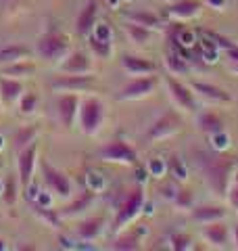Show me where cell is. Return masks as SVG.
<instances>
[{"label": "cell", "mask_w": 238, "mask_h": 251, "mask_svg": "<svg viewBox=\"0 0 238 251\" xmlns=\"http://www.w3.org/2000/svg\"><path fill=\"white\" fill-rule=\"evenodd\" d=\"M194 166L201 172L205 184L219 197H226L230 180L238 170V157L211 151V149H207V151L198 149V151H194Z\"/></svg>", "instance_id": "obj_1"}, {"label": "cell", "mask_w": 238, "mask_h": 251, "mask_svg": "<svg viewBox=\"0 0 238 251\" xmlns=\"http://www.w3.org/2000/svg\"><path fill=\"white\" fill-rule=\"evenodd\" d=\"M36 52L38 57L46 63H59L71 52V38L57 25H48L36 40Z\"/></svg>", "instance_id": "obj_2"}, {"label": "cell", "mask_w": 238, "mask_h": 251, "mask_svg": "<svg viewBox=\"0 0 238 251\" xmlns=\"http://www.w3.org/2000/svg\"><path fill=\"white\" fill-rule=\"evenodd\" d=\"M144 203H146V193H144V184H136L132 186L128 193L123 195V199L119 201V205L115 209V218L111 222V232H121L136 220L142 211H144Z\"/></svg>", "instance_id": "obj_3"}, {"label": "cell", "mask_w": 238, "mask_h": 251, "mask_svg": "<svg viewBox=\"0 0 238 251\" xmlns=\"http://www.w3.org/2000/svg\"><path fill=\"white\" fill-rule=\"evenodd\" d=\"M107 120V107L105 103L94 97V94H88V97H82V103H79V111H77V126L82 130V134L86 136H96L102 124Z\"/></svg>", "instance_id": "obj_4"}, {"label": "cell", "mask_w": 238, "mask_h": 251, "mask_svg": "<svg viewBox=\"0 0 238 251\" xmlns=\"http://www.w3.org/2000/svg\"><path fill=\"white\" fill-rule=\"evenodd\" d=\"M96 157L105 163L117 166H138V151L125 138H111L96 149Z\"/></svg>", "instance_id": "obj_5"}, {"label": "cell", "mask_w": 238, "mask_h": 251, "mask_svg": "<svg viewBox=\"0 0 238 251\" xmlns=\"http://www.w3.org/2000/svg\"><path fill=\"white\" fill-rule=\"evenodd\" d=\"M38 166H40V172H42V180H44L46 188H48L54 197L69 199L71 195H73V182H71V178L65 174V172L54 168L52 163H48L44 159V157L38 159Z\"/></svg>", "instance_id": "obj_6"}, {"label": "cell", "mask_w": 238, "mask_h": 251, "mask_svg": "<svg viewBox=\"0 0 238 251\" xmlns=\"http://www.w3.org/2000/svg\"><path fill=\"white\" fill-rule=\"evenodd\" d=\"M159 86V77L155 74L148 75H134L130 82H125L121 88L115 92V100L119 103H128V100H140L150 97Z\"/></svg>", "instance_id": "obj_7"}, {"label": "cell", "mask_w": 238, "mask_h": 251, "mask_svg": "<svg viewBox=\"0 0 238 251\" xmlns=\"http://www.w3.org/2000/svg\"><path fill=\"white\" fill-rule=\"evenodd\" d=\"M182 128V117L180 113H176L173 109L165 111L163 115H159L157 120L148 126L146 130V140L148 143H159V140H165V138H171L176 136Z\"/></svg>", "instance_id": "obj_8"}, {"label": "cell", "mask_w": 238, "mask_h": 251, "mask_svg": "<svg viewBox=\"0 0 238 251\" xmlns=\"http://www.w3.org/2000/svg\"><path fill=\"white\" fill-rule=\"evenodd\" d=\"M165 86H167L171 103L176 105L180 111H186V113L196 111V94L192 92V88H190V84L180 82L176 75L167 74L165 75Z\"/></svg>", "instance_id": "obj_9"}, {"label": "cell", "mask_w": 238, "mask_h": 251, "mask_svg": "<svg viewBox=\"0 0 238 251\" xmlns=\"http://www.w3.org/2000/svg\"><path fill=\"white\" fill-rule=\"evenodd\" d=\"M36 168H38V140L17 151V178L21 188H27L31 184Z\"/></svg>", "instance_id": "obj_10"}, {"label": "cell", "mask_w": 238, "mask_h": 251, "mask_svg": "<svg viewBox=\"0 0 238 251\" xmlns=\"http://www.w3.org/2000/svg\"><path fill=\"white\" fill-rule=\"evenodd\" d=\"M79 103H82V97L77 92H61L57 100H54V107H57V117L63 124V128H73V122L77 120V111H79Z\"/></svg>", "instance_id": "obj_11"}, {"label": "cell", "mask_w": 238, "mask_h": 251, "mask_svg": "<svg viewBox=\"0 0 238 251\" xmlns=\"http://www.w3.org/2000/svg\"><path fill=\"white\" fill-rule=\"evenodd\" d=\"M50 86L57 92H88L94 86V75L92 74H61L50 82Z\"/></svg>", "instance_id": "obj_12"}, {"label": "cell", "mask_w": 238, "mask_h": 251, "mask_svg": "<svg viewBox=\"0 0 238 251\" xmlns=\"http://www.w3.org/2000/svg\"><path fill=\"white\" fill-rule=\"evenodd\" d=\"M190 88H192V92L196 94V99H203L205 103H209V105H232L234 103L232 94L226 92L224 88H219L215 84L192 80L190 82Z\"/></svg>", "instance_id": "obj_13"}, {"label": "cell", "mask_w": 238, "mask_h": 251, "mask_svg": "<svg viewBox=\"0 0 238 251\" xmlns=\"http://www.w3.org/2000/svg\"><path fill=\"white\" fill-rule=\"evenodd\" d=\"M57 69H59L61 74H77V75H84V74H92L94 72V65H92V59H90L88 52L71 49V52L59 63Z\"/></svg>", "instance_id": "obj_14"}, {"label": "cell", "mask_w": 238, "mask_h": 251, "mask_svg": "<svg viewBox=\"0 0 238 251\" xmlns=\"http://www.w3.org/2000/svg\"><path fill=\"white\" fill-rule=\"evenodd\" d=\"M203 11V0H173L167 9V19L173 23H184L198 17Z\"/></svg>", "instance_id": "obj_15"}, {"label": "cell", "mask_w": 238, "mask_h": 251, "mask_svg": "<svg viewBox=\"0 0 238 251\" xmlns=\"http://www.w3.org/2000/svg\"><path fill=\"white\" fill-rule=\"evenodd\" d=\"M107 228V218L98 214V216H90V218H84L79 220L77 226H75V237L82 241V243H92L96 241L102 232Z\"/></svg>", "instance_id": "obj_16"}, {"label": "cell", "mask_w": 238, "mask_h": 251, "mask_svg": "<svg viewBox=\"0 0 238 251\" xmlns=\"http://www.w3.org/2000/svg\"><path fill=\"white\" fill-rule=\"evenodd\" d=\"M96 21H98V2L96 0H88L75 15V34L88 38L94 25H96Z\"/></svg>", "instance_id": "obj_17"}, {"label": "cell", "mask_w": 238, "mask_h": 251, "mask_svg": "<svg viewBox=\"0 0 238 251\" xmlns=\"http://www.w3.org/2000/svg\"><path fill=\"white\" fill-rule=\"evenodd\" d=\"M169 44L171 49H178L182 52H188L196 49V42H198V34L194 29H190L186 25H182V23H173L169 27Z\"/></svg>", "instance_id": "obj_18"}, {"label": "cell", "mask_w": 238, "mask_h": 251, "mask_svg": "<svg viewBox=\"0 0 238 251\" xmlns=\"http://www.w3.org/2000/svg\"><path fill=\"white\" fill-rule=\"evenodd\" d=\"M201 237L207 241L213 249H228L230 247V228L224 224V220L203 224Z\"/></svg>", "instance_id": "obj_19"}, {"label": "cell", "mask_w": 238, "mask_h": 251, "mask_svg": "<svg viewBox=\"0 0 238 251\" xmlns=\"http://www.w3.org/2000/svg\"><path fill=\"white\" fill-rule=\"evenodd\" d=\"M23 92H25V86H23L19 77L0 75V103H2V107L17 105Z\"/></svg>", "instance_id": "obj_20"}, {"label": "cell", "mask_w": 238, "mask_h": 251, "mask_svg": "<svg viewBox=\"0 0 238 251\" xmlns=\"http://www.w3.org/2000/svg\"><path fill=\"white\" fill-rule=\"evenodd\" d=\"M121 67L125 74L130 75H148L157 72V63L146 57H138V54H123Z\"/></svg>", "instance_id": "obj_21"}, {"label": "cell", "mask_w": 238, "mask_h": 251, "mask_svg": "<svg viewBox=\"0 0 238 251\" xmlns=\"http://www.w3.org/2000/svg\"><path fill=\"white\" fill-rule=\"evenodd\" d=\"M228 209L221 205H213V203H203V205H194L190 209V218L198 224H209L217 222V220H226Z\"/></svg>", "instance_id": "obj_22"}, {"label": "cell", "mask_w": 238, "mask_h": 251, "mask_svg": "<svg viewBox=\"0 0 238 251\" xmlns=\"http://www.w3.org/2000/svg\"><path fill=\"white\" fill-rule=\"evenodd\" d=\"M165 67H167V74L171 75H188L192 72L188 59L184 57V52L178 49H169L165 52Z\"/></svg>", "instance_id": "obj_23"}, {"label": "cell", "mask_w": 238, "mask_h": 251, "mask_svg": "<svg viewBox=\"0 0 238 251\" xmlns=\"http://www.w3.org/2000/svg\"><path fill=\"white\" fill-rule=\"evenodd\" d=\"M123 17H125V21L138 23V25L148 27V29H153V31H157V29L163 27V19L159 17L157 13H153V11H144V9L128 11V13H123Z\"/></svg>", "instance_id": "obj_24"}, {"label": "cell", "mask_w": 238, "mask_h": 251, "mask_svg": "<svg viewBox=\"0 0 238 251\" xmlns=\"http://www.w3.org/2000/svg\"><path fill=\"white\" fill-rule=\"evenodd\" d=\"M146 232V228H140L136 232H117V237L115 241L111 243V249H115V251H138L142 245V234Z\"/></svg>", "instance_id": "obj_25"}, {"label": "cell", "mask_w": 238, "mask_h": 251, "mask_svg": "<svg viewBox=\"0 0 238 251\" xmlns=\"http://www.w3.org/2000/svg\"><path fill=\"white\" fill-rule=\"evenodd\" d=\"M23 59H31V49L25 44H4L0 46V65H11L15 61H23Z\"/></svg>", "instance_id": "obj_26"}, {"label": "cell", "mask_w": 238, "mask_h": 251, "mask_svg": "<svg viewBox=\"0 0 238 251\" xmlns=\"http://www.w3.org/2000/svg\"><path fill=\"white\" fill-rule=\"evenodd\" d=\"M94 197H96V193H92L90 188H86V191L79 195V197H77L73 203H69L67 207H63V209L59 211V216L65 220V218H75V216H79V214H84L86 209H90V205L94 203Z\"/></svg>", "instance_id": "obj_27"}, {"label": "cell", "mask_w": 238, "mask_h": 251, "mask_svg": "<svg viewBox=\"0 0 238 251\" xmlns=\"http://www.w3.org/2000/svg\"><path fill=\"white\" fill-rule=\"evenodd\" d=\"M201 38H198V52H201V59L205 63H217L219 61V54H221V49L217 46V42L213 40V38L209 34H205V31H201Z\"/></svg>", "instance_id": "obj_28"}, {"label": "cell", "mask_w": 238, "mask_h": 251, "mask_svg": "<svg viewBox=\"0 0 238 251\" xmlns=\"http://www.w3.org/2000/svg\"><path fill=\"white\" fill-rule=\"evenodd\" d=\"M198 130L203 132V134H213V132H219V130H224V120H221V115L215 113V111H203L201 115H198Z\"/></svg>", "instance_id": "obj_29"}, {"label": "cell", "mask_w": 238, "mask_h": 251, "mask_svg": "<svg viewBox=\"0 0 238 251\" xmlns=\"http://www.w3.org/2000/svg\"><path fill=\"white\" fill-rule=\"evenodd\" d=\"M2 75H11V77H29L36 74V63L31 59H23V61H15L11 63V65H4L2 72H0Z\"/></svg>", "instance_id": "obj_30"}, {"label": "cell", "mask_w": 238, "mask_h": 251, "mask_svg": "<svg viewBox=\"0 0 238 251\" xmlns=\"http://www.w3.org/2000/svg\"><path fill=\"white\" fill-rule=\"evenodd\" d=\"M36 140H38V128L34 124H27V126H21V128L15 130L13 147H15V151H21V149H25L27 145L36 143Z\"/></svg>", "instance_id": "obj_31"}, {"label": "cell", "mask_w": 238, "mask_h": 251, "mask_svg": "<svg viewBox=\"0 0 238 251\" xmlns=\"http://www.w3.org/2000/svg\"><path fill=\"white\" fill-rule=\"evenodd\" d=\"M123 29H125V36L130 38V42L138 44V46L148 44V40L153 38V29L142 27V25H138V23H132V21H125Z\"/></svg>", "instance_id": "obj_32"}, {"label": "cell", "mask_w": 238, "mask_h": 251, "mask_svg": "<svg viewBox=\"0 0 238 251\" xmlns=\"http://www.w3.org/2000/svg\"><path fill=\"white\" fill-rule=\"evenodd\" d=\"M230 147H232V136L224 130L219 132H213V134H209V149L211 151H217V153H228Z\"/></svg>", "instance_id": "obj_33"}, {"label": "cell", "mask_w": 238, "mask_h": 251, "mask_svg": "<svg viewBox=\"0 0 238 251\" xmlns=\"http://www.w3.org/2000/svg\"><path fill=\"white\" fill-rule=\"evenodd\" d=\"M38 105H40V97L36 92H23V97L19 99V103H17V107H19V115H23V117H29V115H34L36 113V109H38Z\"/></svg>", "instance_id": "obj_34"}, {"label": "cell", "mask_w": 238, "mask_h": 251, "mask_svg": "<svg viewBox=\"0 0 238 251\" xmlns=\"http://www.w3.org/2000/svg\"><path fill=\"white\" fill-rule=\"evenodd\" d=\"M88 46H90V52L96 59L107 61L113 54V42H102V40H96L94 36H88Z\"/></svg>", "instance_id": "obj_35"}, {"label": "cell", "mask_w": 238, "mask_h": 251, "mask_svg": "<svg viewBox=\"0 0 238 251\" xmlns=\"http://www.w3.org/2000/svg\"><path fill=\"white\" fill-rule=\"evenodd\" d=\"M167 174L176 180V182H184V180L188 178V168L180 157H171V159L167 161Z\"/></svg>", "instance_id": "obj_36"}, {"label": "cell", "mask_w": 238, "mask_h": 251, "mask_svg": "<svg viewBox=\"0 0 238 251\" xmlns=\"http://www.w3.org/2000/svg\"><path fill=\"white\" fill-rule=\"evenodd\" d=\"M173 205H176L178 209H182V211H190L194 207V195H192V191H188V188H178V193H176V197H173Z\"/></svg>", "instance_id": "obj_37"}, {"label": "cell", "mask_w": 238, "mask_h": 251, "mask_svg": "<svg viewBox=\"0 0 238 251\" xmlns=\"http://www.w3.org/2000/svg\"><path fill=\"white\" fill-rule=\"evenodd\" d=\"M169 247H171L173 251H190V249H194L192 239H190L186 232H176V234H171V237H169Z\"/></svg>", "instance_id": "obj_38"}, {"label": "cell", "mask_w": 238, "mask_h": 251, "mask_svg": "<svg viewBox=\"0 0 238 251\" xmlns=\"http://www.w3.org/2000/svg\"><path fill=\"white\" fill-rule=\"evenodd\" d=\"M90 36H94L96 40H102V42H113V27H111L109 21H96Z\"/></svg>", "instance_id": "obj_39"}, {"label": "cell", "mask_w": 238, "mask_h": 251, "mask_svg": "<svg viewBox=\"0 0 238 251\" xmlns=\"http://www.w3.org/2000/svg\"><path fill=\"white\" fill-rule=\"evenodd\" d=\"M23 6H27V0H0V17H13Z\"/></svg>", "instance_id": "obj_40"}, {"label": "cell", "mask_w": 238, "mask_h": 251, "mask_svg": "<svg viewBox=\"0 0 238 251\" xmlns=\"http://www.w3.org/2000/svg\"><path fill=\"white\" fill-rule=\"evenodd\" d=\"M19 178H6L4 182V188H2V201L9 203V205H15V201H17V188H19Z\"/></svg>", "instance_id": "obj_41"}, {"label": "cell", "mask_w": 238, "mask_h": 251, "mask_svg": "<svg viewBox=\"0 0 238 251\" xmlns=\"http://www.w3.org/2000/svg\"><path fill=\"white\" fill-rule=\"evenodd\" d=\"M146 170H148V176L163 178L165 174H167V161L161 159V157H155V159H150L146 163Z\"/></svg>", "instance_id": "obj_42"}, {"label": "cell", "mask_w": 238, "mask_h": 251, "mask_svg": "<svg viewBox=\"0 0 238 251\" xmlns=\"http://www.w3.org/2000/svg\"><path fill=\"white\" fill-rule=\"evenodd\" d=\"M226 199L230 203V207H232L236 214H238V170L234 172V176H232V180H230V184H228Z\"/></svg>", "instance_id": "obj_43"}, {"label": "cell", "mask_w": 238, "mask_h": 251, "mask_svg": "<svg viewBox=\"0 0 238 251\" xmlns=\"http://www.w3.org/2000/svg\"><path fill=\"white\" fill-rule=\"evenodd\" d=\"M224 54L228 57V72L238 75V44H232L230 49H226Z\"/></svg>", "instance_id": "obj_44"}, {"label": "cell", "mask_w": 238, "mask_h": 251, "mask_svg": "<svg viewBox=\"0 0 238 251\" xmlns=\"http://www.w3.org/2000/svg\"><path fill=\"white\" fill-rule=\"evenodd\" d=\"M105 186H107V182H105V178H102L100 174H94V172H90L88 174V188L92 193H102L105 191Z\"/></svg>", "instance_id": "obj_45"}, {"label": "cell", "mask_w": 238, "mask_h": 251, "mask_svg": "<svg viewBox=\"0 0 238 251\" xmlns=\"http://www.w3.org/2000/svg\"><path fill=\"white\" fill-rule=\"evenodd\" d=\"M178 182H176V180H173V182H169V184H165V186H161V188H159V193H161V197L163 199H167L169 203L173 201V197H176V193H178Z\"/></svg>", "instance_id": "obj_46"}, {"label": "cell", "mask_w": 238, "mask_h": 251, "mask_svg": "<svg viewBox=\"0 0 238 251\" xmlns=\"http://www.w3.org/2000/svg\"><path fill=\"white\" fill-rule=\"evenodd\" d=\"M203 4L211 6V9H215V11H224L226 9V0H203Z\"/></svg>", "instance_id": "obj_47"}, {"label": "cell", "mask_w": 238, "mask_h": 251, "mask_svg": "<svg viewBox=\"0 0 238 251\" xmlns=\"http://www.w3.org/2000/svg\"><path fill=\"white\" fill-rule=\"evenodd\" d=\"M232 243H234V247L238 249V224L234 226V230H232Z\"/></svg>", "instance_id": "obj_48"}, {"label": "cell", "mask_w": 238, "mask_h": 251, "mask_svg": "<svg viewBox=\"0 0 238 251\" xmlns=\"http://www.w3.org/2000/svg\"><path fill=\"white\" fill-rule=\"evenodd\" d=\"M6 249H9V245H6V241L0 237V251H6Z\"/></svg>", "instance_id": "obj_49"}, {"label": "cell", "mask_w": 238, "mask_h": 251, "mask_svg": "<svg viewBox=\"0 0 238 251\" xmlns=\"http://www.w3.org/2000/svg\"><path fill=\"white\" fill-rule=\"evenodd\" d=\"M0 149H2V136H0Z\"/></svg>", "instance_id": "obj_50"}, {"label": "cell", "mask_w": 238, "mask_h": 251, "mask_svg": "<svg viewBox=\"0 0 238 251\" xmlns=\"http://www.w3.org/2000/svg\"><path fill=\"white\" fill-rule=\"evenodd\" d=\"M163 2H173V0H163Z\"/></svg>", "instance_id": "obj_51"}, {"label": "cell", "mask_w": 238, "mask_h": 251, "mask_svg": "<svg viewBox=\"0 0 238 251\" xmlns=\"http://www.w3.org/2000/svg\"><path fill=\"white\" fill-rule=\"evenodd\" d=\"M0 109H2V103H0Z\"/></svg>", "instance_id": "obj_52"}]
</instances>
